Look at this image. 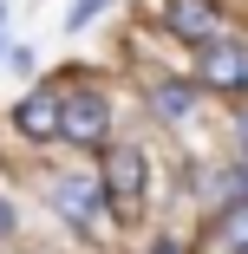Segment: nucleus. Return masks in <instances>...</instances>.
<instances>
[{"instance_id": "nucleus-1", "label": "nucleus", "mask_w": 248, "mask_h": 254, "mask_svg": "<svg viewBox=\"0 0 248 254\" xmlns=\"http://www.w3.org/2000/svg\"><path fill=\"white\" fill-rule=\"evenodd\" d=\"M98 183H105V202H111V209L131 215L137 202H144V189H151V163H144V150H137V143L105 150V170H98Z\"/></svg>"}, {"instance_id": "nucleus-2", "label": "nucleus", "mask_w": 248, "mask_h": 254, "mask_svg": "<svg viewBox=\"0 0 248 254\" xmlns=\"http://www.w3.org/2000/svg\"><path fill=\"white\" fill-rule=\"evenodd\" d=\"M53 209L72 228H98L111 202H105V183H98V176H66V183H53Z\"/></svg>"}, {"instance_id": "nucleus-3", "label": "nucleus", "mask_w": 248, "mask_h": 254, "mask_svg": "<svg viewBox=\"0 0 248 254\" xmlns=\"http://www.w3.org/2000/svg\"><path fill=\"white\" fill-rule=\"evenodd\" d=\"M105 130H111V105H105L98 91H79V98L59 105V137H72V143H105Z\"/></svg>"}, {"instance_id": "nucleus-4", "label": "nucleus", "mask_w": 248, "mask_h": 254, "mask_svg": "<svg viewBox=\"0 0 248 254\" xmlns=\"http://www.w3.org/2000/svg\"><path fill=\"white\" fill-rule=\"evenodd\" d=\"M196 78H203L209 91H248V53L229 39L203 46V59H196Z\"/></svg>"}, {"instance_id": "nucleus-5", "label": "nucleus", "mask_w": 248, "mask_h": 254, "mask_svg": "<svg viewBox=\"0 0 248 254\" xmlns=\"http://www.w3.org/2000/svg\"><path fill=\"white\" fill-rule=\"evenodd\" d=\"M216 7L209 0H170V33L176 39H189V46H216Z\"/></svg>"}, {"instance_id": "nucleus-6", "label": "nucleus", "mask_w": 248, "mask_h": 254, "mask_svg": "<svg viewBox=\"0 0 248 254\" xmlns=\"http://www.w3.org/2000/svg\"><path fill=\"white\" fill-rule=\"evenodd\" d=\"M13 124H20V137H33V143H53V137H59V98H53V91H33V98H20Z\"/></svg>"}, {"instance_id": "nucleus-7", "label": "nucleus", "mask_w": 248, "mask_h": 254, "mask_svg": "<svg viewBox=\"0 0 248 254\" xmlns=\"http://www.w3.org/2000/svg\"><path fill=\"white\" fill-rule=\"evenodd\" d=\"M151 105H157L164 124H183V118L196 111V98H189V85H157V91H151Z\"/></svg>"}, {"instance_id": "nucleus-8", "label": "nucleus", "mask_w": 248, "mask_h": 254, "mask_svg": "<svg viewBox=\"0 0 248 254\" xmlns=\"http://www.w3.org/2000/svg\"><path fill=\"white\" fill-rule=\"evenodd\" d=\"M222 241L248 254V202H242V209H229V215H222Z\"/></svg>"}, {"instance_id": "nucleus-9", "label": "nucleus", "mask_w": 248, "mask_h": 254, "mask_svg": "<svg viewBox=\"0 0 248 254\" xmlns=\"http://www.w3.org/2000/svg\"><path fill=\"white\" fill-rule=\"evenodd\" d=\"M98 7H105V0H79V7L66 13V33H85V20H98Z\"/></svg>"}, {"instance_id": "nucleus-10", "label": "nucleus", "mask_w": 248, "mask_h": 254, "mask_svg": "<svg viewBox=\"0 0 248 254\" xmlns=\"http://www.w3.org/2000/svg\"><path fill=\"white\" fill-rule=\"evenodd\" d=\"M7 235H13V209L0 202V241H7Z\"/></svg>"}, {"instance_id": "nucleus-11", "label": "nucleus", "mask_w": 248, "mask_h": 254, "mask_svg": "<svg viewBox=\"0 0 248 254\" xmlns=\"http://www.w3.org/2000/svg\"><path fill=\"white\" fill-rule=\"evenodd\" d=\"M235 130H242V150H248V111H242V118H235Z\"/></svg>"}, {"instance_id": "nucleus-12", "label": "nucleus", "mask_w": 248, "mask_h": 254, "mask_svg": "<svg viewBox=\"0 0 248 254\" xmlns=\"http://www.w3.org/2000/svg\"><path fill=\"white\" fill-rule=\"evenodd\" d=\"M235 176H242V189H248V150H242V170H235Z\"/></svg>"}, {"instance_id": "nucleus-13", "label": "nucleus", "mask_w": 248, "mask_h": 254, "mask_svg": "<svg viewBox=\"0 0 248 254\" xmlns=\"http://www.w3.org/2000/svg\"><path fill=\"white\" fill-rule=\"evenodd\" d=\"M0 20H7V7H0Z\"/></svg>"}]
</instances>
